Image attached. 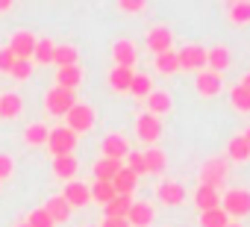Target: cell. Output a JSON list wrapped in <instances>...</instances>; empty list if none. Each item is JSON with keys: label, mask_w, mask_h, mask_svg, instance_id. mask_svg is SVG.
Returning a JSON list of instances; mask_svg holds the SVG:
<instances>
[{"label": "cell", "mask_w": 250, "mask_h": 227, "mask_svg": "<svg viewBox=\"0 0 250 227\" xmlns=\"http://www.w3.org/2000/svg\"><path fill=\"white\" fill-rule=\"evenodd\" d=\"M77 59H80V53H77L74 45H56V47H53V62H56L59 68H74Z\"/></svg>", "instance_id": "cell-25"}, {"label": "cell", "mask_w": 250, "mask_h": 227, "mask_svg": "<svg viewBox=\"0 0 250 227\" xmlns=\"http://www.w3.org/2000/svg\"><path fill=\"white\" fill-rule=\"evenodd\" d=\"M80 83H83V71H80L77 65H74V68H59V74H56V86H59V89L74 91Z\"/></svg>", "instance_id": "cell-27"}, {"label": "cell", "mask_w": 250, "mask_h": 227, "mask_svg": "<svg viewBox=\"0 0 250 227\" xmlns=\"http://www.w3.org/2000/svg\"><path fill=\"white\" fill-rule=\"evenodd\" d=\"M127 168H130L136 177L147 174V165H145V154H139V151H130V154H127Z\"/></svg>", "instance_id": "cell-37"}, {"label": "cell", "mask_w": 250, "mask_h": 227, "mask_svg": "<svg viewBox=\"0 0 250 227\" xmlns=\"http://www.w3.org/2000/svg\"><path fill=\"white\" fill-rule=\"evenodd\" d=\"M21 106H24L21 94H15V91L0 94V118H15V115H21Z\"/></svg>", "instance_id": "cell-21"}, {"label": "cell", "mask_w": 250, "mask_h": 227, "mask_svg": "<svg viewBox=\"0 0 250 227\" xmlns=\"http://www.w3.org/2000/svg\"><path fill=\"white\" fill-rule=\"evenodd\" d=\"M77 168H80V162H77L74 154H71V157H53V174H56V177H62V180H74Z\"/></svg>", "instance_id": "cell-23"}, {"label": "cell", "mask_w": 250, "mask_h": 227, "mask_svg": "<svg viewBox=\"0 0 250 227\" xmlns=\"http://www.w3.org/2000/svg\"><path fill=\"white\" fill-rule=\"evenodd\" d=\"M194 204H197L200 212H209V209H218V206H221V195H218V189H212V186H197Z\"/></svg>", "instance_id": "cell-16"}, {"label": "cell", "mask_w": 250, "mask_h": 227, "mask_svg": "<svg viewBox=\"0 0 250 227\" xmlns=\"http://www.w3.org/2000/svg\"><path fill=\"white\" fill-rule=\"evenodd\" d=\"M42 209L50 215V221H53V224H59V221H68V218H71V204H68L62 195L47 198V204H44Z\"/></svg>", "instance_id": "cell-13"}, {"label": "cell", "mask_w": 250, "mask_h": 227, "mask_svg": "<svg viewBox=\"0 0 250 227\" xmlns=\"http://www.w3.org/2000/svg\"><path fill=\"white\" fill-rule=\"evenodd\" d=\"M227 227H241V224H227Z\"/></svg>", "instance_id": "cell-49"}, {"label": "cell", "mask_w": 250, "mask_h": 227, "mask_svg": "<svg viewBox=\"0 0 250 227\" xmlns=\"http://www.w3.org/2000/svg\"><path fill=\"white\" fill-rule=\"evenodd\" d=\"M177 59H180V68H186V71L206 68V47H200V45H188V47H183V50L177 53Z\"/></svg>", "instance_id": "cell-7"}, {"label": "cell", "mask_w": 250, "mask_h": 227, "mask_svg": "<svg viewBox=\"0 0 250 227\" xmlns=\"http://www.w3.org/2000/svg\"><path fill=\"white\" fill-rule=\"evenodd\" d=\"M229 224V215L218 206V209H209V212H200V227H227Z\"/></svg>", "instance_id": "cell-31"}, {"label": "cell", "mask_w": 250, "mask_h": 227, "mask_svg": "<svg viewBox=\"0 0 250 227\" xmlns=\"http://www.w3.org/2000/svg\"><path fill=\"white\" fill-rule=\"evenodd\" d=\"M124 168V162H118V159H97L94 162V180H103V183H112L115 180V174Z\"/></svg>", "instance_id": "cell-19"}, {"label": "cell", "mask_w": 250, "mask_h": 227, "mask_svg": "<svg viewBox=\"0 0 250 227\" xmlns=\"http://www.w3.org/2000/svg\"><path fill=\"white\" fill-rule=\"evenodd\" d=\"M229 100H232V106H235V109H241V112H250V91H247L241 83H235V89H232Z\"/></svg>", "instance_id": "cell-36"}, {"label": "cell", "mask_w": 250, "mask_h": 227, "mask_svg": "<svg viewBox=\"0 0 250 227\" xmlns=\"http://www.w3.org/2000/svg\"><path fill=\"white\" fill-rule=\"evenodd\" d=\"M68 130L71 133H85V130H91V124H94V109L88 106V103H74V109L68 112Z\"/></svg>", "instance_id": "cell-3"}, {"label": "cell", "mask_w": 250, "mask_h": 227, "mask_svg": "<svg viewBox=\"0 0 250 227\" xmlns=\"http://www.w3.org/2000/svg\"><path fill=\"white\" fill-rule=\"evenodd\" d=\"M153 218H156V212H153V206L147 204V201H133V206H130V212H127V221H130V227H147V224H153Z\"/></svg>", "instance_id": "cell-11"}, {"label": "cell", "mask_w": 250, "mask_h": 227, "mask_svg": "<svg viewBox=\"0 0 250 227\" xmlns=\"http://www.w3.org/2000/svg\"><path fill=\"white\" fill-rule=\"evenodd\" d=\"M194 86H197V91H200L203 97H212V94H218V91H221V74L200 71V74H197V80H194Z\"/></svg>", "instance_id": "cell-18"}, {"label": "cell", "mask_w": 250, "mask_h": 227, "mask_svg": "<svg viewBox=\"0 0 250 227\" xmlns=\"http://www.w3.org/2000/svg\"><path fill=\"white\" fill-rule=\"evenodd\" d=\"M12 65H15V53L9 47H3V50H0V74H9Z\"/></svg>", "instance_id": "cell-41"}, {"label": "cell", "mask_w": 250, "mask_h": 227, "mask_svg": "<svg viewBox=\"0 0 250 227\" xmlns=\"http://www.w3.org/2000/svg\"><path fill=\"white\" fill-rule=\"evenodd\" d=\"M133 68H112V74H109V86H112V91H130V83H133Z\"/></svg>", "instance_id": "cell-24"}, {"label": "cell", "mask_w": 250, "mask_h": 227, "mask_svg": "<svg viewBox=\"0 0 250 227\" xmlns=\"http://www.w3.org/2000/svg\"><path fill=\"white\" fill-rule=\"evenodd\" d=\"M15 80H30V74H33V62L30 59H15V65H12V71H9Z\"/></svg>", "instance_id": "cell-39"}, {"label": "cell", "mask_w": 250, "mask_h": 227, "mask_svg": "<svg viewBox=\"0 0 250 227\" xmlns=\"http://www.w3.org/2000/svg\"><path fill=\"white\" fill-rule=\"evenodd\" d=\"M224 177H227V159L215 157V159H206V162H203V168H200V186L218 189V186L224 183Z\"/></svg>", "instance_id": "cell-5"}, {"label": "cell", "mask_w": 250, "mask_h": 227, "mask_svg": "<svg viewBox=\"0 0 250 227\" xmlns=\"http://www.w3.org/2000/svg\"><path fill=\"white\" fill-rule=\"evenodd\" d=\"M53 47H56V45H53L50 39H39V42H36V53H33L36 62L50 65V62H53Z\"/></svg>", "instance_id": "cell-32"}, {"label": "cell", "mask_w": 250, "mask_h": 227, "mask_svg": "<svg viewBox=\"0 0 250 227\" xmlns=\"http://www.w3.org/2000/svg\"><path fill=\"white\" fill-rule=\"evenodd\" d=\"M206 65L212 68V74H221L229 68V50L227 47H212L206 50Z\"/></svg>", "instance_id": "cell-26"}, {"label": "cell", "mask_w": 250, "mask_h": 227, "mask_svg": "<svg viewBox=\"0 0 250 227\" xmlns=\"http://www.w3.org/2000/svg\"><path fill=\"white\" fill-rule=\"evenodd\" d=\"M88 192H91V201H97L103 206L115 198V186L112 183H103V180H94V186H88Z\"/></svg>", "instance_id": "cell-30"}, {"label": "cell", "mask_w": 250, "mask_h": 227, "mask_svg": "<svg viewBox=\"0 0 250 227\" xmlns=\"http://www.w3.org/2000/svg\"><path fill=\"white\" fill-rule=\"evenodd\" d=\"M221 209L227 215H250V192L247 189H229L224 198H221Z\"/></svg>", "instance_id": "cell-2"}, {"label": "cell", "mask_w": 250, "mask_h": 227, "mask_svg": "<svg viewBox=\"0 0 250 227\" xmlns=\"http://www.w3.org/2000/svg\"><path fill=\"white\" fill-rule=\"evenodd\" d=\"M62 198H65V201L71 204V209H74V206H85V204L91 201V192H88V186H85V183H80V180H68V186H65Z\"/></svg>", "instance_id": "cell-12"}, {"label": "cell", "mask_w": 250, "mask_h": 227, "mask_svg": "<svg viewBox=\"0 0 250 227\" xmlns=\"http://www.w3.org/2000/svg\"><path fill=\"white\" fill-rule=\"evenodd\" d=\"M74 91H68V89H50L47 91V97H44V106L50 109V115H68V112L74 109Z\"/></svg>", "instance_id": "cell-4"}, {"label": "cell", "mask_w": 250, "mask_h": 227, "mask_svg": "<svg viewBox=\"0 0 250 227\" xmlns=\"http://www.w3.org/2000/svg\"><path fill=\"white\" fill-rule=\"evenodd\" d=\"M156 56L159 53H168L171 50V45H174V33L168 30V27H153L150 33H147V42H145Z\"/></svg>", "instance_id": "cell-9"}, {"label": "cell", "mask_w": 250, "mask_h": 227, "mask_svg": "<svg viewBox=\"0 0 250 227\" xmlns=\"http://www.w3.org/2000/svg\"><path fill=\"white\" fill-rule=\"evenodd\" d=\"M241 136H244V142H247V145H250V127H247V130H244V133H241Z\"/></svg>", "instance_id": "cell-47"}, {"label": "cell", "mask_w": 250, "mask_h": 227, "mask_svg": "<svg viewBox=\"0 0 250 227\" xmlns=\"http://www.w3.org/2000/svg\"><path fill=\"white\" fill-rule=\"evenodd\" d=\"M112 56H115V65L118 68H133L136 65V47H133V42H127V39L115 42Z\"/></svg>", "instance_id": "cell-14"}, {"label": "cell", "mask_w": 250, "mask_h": 227, "mask_svg": "<svg viewBox=\"0 0 250 227\" xmlns=\"http://www.w3.org/2000/svg\"><path fill=\"white\" fill-rule=\"evenodd\" d=\"M241 86H244V89L250 91V74H244V80H241Z\"/></svg>", "instance_id": "cell-46"}, {"label": "cell", "mask_w": 250, "mask_h": 227, "mask_svg": "<svg viewBox=\"0 0 250 227\" xmlns=\"http://www.w3.org/2000/svg\"><path fill=\"white\" fill-rule=\"evenodd\" d=\"M18 227H30V224H27V221H24V224H18Z\"/></svg>", "instance_id": "cell-48"}, {"label": "cell", "mask_w": 250, "mask_h": 227, "mask_svg": "<svg viewBox=\"0 0 250 227\" xmlns=\"http://www.w3.org/2000/svg\"><path fill=\"white\" fill-rule=\"evenodd\" d=\"M227 157H229L232 162H244V159L250 157V145L244 142V136H232V139H229V145H227Z\"/></svg>", "instance_id": "cell-29"}, {"label": "cell", "mask_w": 250, "mask_h": 227, "mask_svg": "<svg viewBox=\"0 0 250 227\" xmlns=\"http://www.w3.org/2000/svg\"><path fill=\"white\" fill-rule=\"evenodd\" d=\"M47 136H50V130H47L44 124H30V127L24 130V139H27L30 145H47Z\"/></svg>", "instance_id": "cell-34"}, {"label": "cell", "mask_w": 250, "mask_h": 227, "mask_svg": "<svg viewBox=\"0 0 250 227\" xmlns=\"http://www.w3.org/2000/svg\"><path fill=\"white\" fill-rule=\"evenodd\" d=\"M145 0H121V12H142Z\"/></svg>", "instance_id": "cell-42"}, {"label": "cell", "mask_w": 250, "mask_h": 227, "mask_svg": "<svg viewBox=\"0 0 250 227\" xmlns=\"http://www.w3.org/2000/svg\"><path fill=\"white\" fill-rule=\"evenodd\" d=\"M171 106H174V100H171V94L168 91H150L147 94V109H150V115H168L171 112Z\"/></svg>", "instance_id": "cell-17"}, {"label": "cell", "mask_w": 250, "mask_h": 227, "mask_svg": "<svg viewBox=\"0 0 250 227\" xmlns=\"http://www.w3.org/2000/svg\"><path fill=\"white\" fill-rule=\"evenodd\" d=\"M150 91H153V83H150V77H147V74H133L130 94H136V97H145V94H150Z\"/></svg>", "instance_id": "cell-33"}, {"label": "cell", "mask_w": 250, "mask_h": 227, "mask_svg": "<svg viewBox=\"0 0 250 227\" xmlns=\"http://www.w3.org/2000/svg\"><path fill=\"white\" fill-rule=\"evenodd\" d=\"M36 42H39V39H36L30 30H18V33L9 39L6 47L15 53V59H30V56L36 53Z\"/></svg>", "instance_id": "cell-6"}, {"label": "cell", "mask_w": 250, "mask_h": 227, "mask_svg": "<svg viewBox=\"0 0 250 227\" xmlns=\"http://www.w3.org/2000/svg\"><path fill=\"white\" fill-rule=\"evenodd\" d=\"M159 201L162 204H171V206H180L183 201H186V186L183 183H174V180H168V183H162L159 186Z\"/></svg>", "instance_id": "cell-15"}, {"label": "cell", "mask_w": 250, "mask_h": 227, "mask_svg": "<svg viewBox=\"0 0 250 227\" xmlns=\"http://www.w3.org/2000/svg\"><path fill=\"white\" fill-rule=\"evenodd\" d=\"M145 165H147V174H162V171H165V165H168V157H165V151H159V148H150V151L145 154Z\"/></svg>", "instance_id": "cell-28"}, {"label": "cell", "mask_w": 250, "mask_h": 227, "mask_svg": "<svg viewBox=\"0 0 250 227\" xmlns=\"http://www.w3.org/2000/svg\"><path fill=\"white\" fill-rule=\"evenodd\" d=\"M136 183H139V177L124 165L118 174H115V180H112V186H115V195H133V189H136Z\"/></svg>", "instance_id": "cell-20"}, {"label": "cell", "mask_w": 250, "mask_h": 227, "mask_svg": "<svg viewBox=\"0 0 250 227\" xmlns=\"http://www.w3.org/2000/svg\"><path fill=\"white\" fill-rule=\"evenodd\" d=\"M27 224H30V227H53V221H50V215H47L44 209H33L30 218H27Z\"/></svg>", "instance_id": "cell-40"}, {"label": "cell", "mask_w": 250, "mask_h": 227, "mask_svg": "<svg viewBox=\"0 0 250 227\" xmlns=\"http://www.w3.org/2000/svg\"><path fill=\"white\" fill-rule=\"evenodd\" d=\"M12 157H6V154H0V180H3V177H9L12 174Z\"/></svg>", "instance_id": "cell-43"}, {"label": "cell", "mask_w": 250, "mask_h": 227, "mask_svg": "<svg viewBox=\"0 0 250 227\" xmlns=\"http://www.w3.org/2000/svg\"><path fill=\"white\" fill-rule=\"evenodd\" d=\"M229 18H232L235 24H247V21H250V3H247V0L229 6Z\"/></svg>", "instance_id": "cell-38"}, {"label": "cell", "mask_w": 250, "mask_h": 227, "mask_svg": "<svg viewBox=\"0 0 250 227\" xmlns=\"http://www.w3.org/2000/svg\"><path fill=\"white\" fill-rule=\"evenodd\" d=\"M12 9V0H0V12H9Z\"/></svg>", "instance_id": "cell-45"}, {"label": "cell", "mask_w": 250, "mask_h": 227, "mask_svg": "<svg viewBox=\"0 0 250 227\" xmlns=\"http://www.w3.org/2000/svg\"><path fill=\"white\" fill-rule=\"evenodd\" d=\"M136 133H139V139H145V142H156L159 136H162V121L156 118V115H139L136 118Z\"/></svg>", "instance_id": "cell-8"}, {"label": "cell", "mask_w": 250, "mask_h": 227, "mask_svg": "<svg viewBox=\"0 0 250 227\" xmlns=\"http://www.w3.org/2000/svg\"><path fill=\"white\" fill-rule=\"evenodd\" d=\"M100 227H130V221L127 218H106Z\"/></svg>", "instance_id": "cell-44"}, {"label": "cell", "mask_w": 250, "mask_h": 227, "mask_svg": "<svg viewBox=\"0 0 250 227\" xmlns=\"http://www.w3.org/2000/svg\"><path fill=\"white\" fill-rule=\"evenodd\" d=\"M130 206H133V198L130 195H115L109 204H106V218H127V212H130Z\"/></svg>", "instance_id": "cell-22"}, {"label": "cell", "mask_w": 250, "mask_h": 227, "mask_svg": "<svg viewBox=\"0 0 250 227\" xmlns=\"http://www.w3.org/2000/svg\"><path fill=\"white\" fill-rule=\"evenodd\" d=\"M127 154H130V148H127V139H124V136L109 133V136L103 139V157H106V159L124 162V159H127Z\"/></svg>", "instance_id": "cell-10"}, {"label": "cell", "mask_w": 250, "mask_h": 227, "mask_svg": "<svg viewBox=\"0 0 250 227\" xmlns=\"http://www.w3.org/2000/svg\"><path fill=\"white\" fill-rule=\"evenodd\" d=\"M156 68H159L162 74H174V71H180V59H177V53H174V50L159 53V56H156Z\"/></svg>", "instance_id": "cell-35"}, {"label": "cell", "mask_w": 250, "mask_h": 227, "mask_svg": "<svg viewBox=\"0 0 250 227\" xmlns=\"http://www.w3.org/2000/svg\"><path fill=\"white\" fill-rule=\"evenodd\" d=\"M47 148H50L53 157H71L74 148H77V133H71L68 127H56L47 136Z\"/></svg>", "instance_id": "cell-1"}]
</instances>
